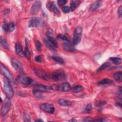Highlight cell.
<instances>
[{
    "label": "cell",
    "instance_id": "cell-1",
    "mask_svg": "<svg viewBox=\"0 0 122 122\" xmlns=\"http://www.w3.org/2000/svg\"><path fill=\"white\" fill-rule=\"evenodd\" d=\"M11 83L5 77L3 79V89L7 97L11 99L14 94L13 90L11 87Z\"/></svg>",
    "mask_w": 122,
    "mask_h": 122
},
{
    "label": "cell",
    "instance_id": "cell-2",
    "mask_svg": "<svg viewBox=\"0 0 122 122\" xmlns=\"http://www.w3.org/2000/svg\"><path fill=\"white\" fill-rule=\"evenodd\" d=\"M65 72L61 70L55 71L50 74V79L54 81H63L66 78Z\"/></svg>",
    "mask_w": 122,
    "mask_h": 122
},
{
    "label": "cell",
    "instance_id": "cell-3",
    "mask_svg": "<svg viewBox=\"0 0 122 122\" xmlns=\"http://www.w3.org/2000/svg\"><path fill=\"white\" fill-rule=\"evenodd\" d=\"M82 32V28L81 26H77L75 28L73 37V44L74 45H77L81 41Z\"/></svg>",
    "mask_w": 122,
    "mask_h": 122
},
{
    "label": "cell",
    "instance_id": "cell-4",
    "mask_svg": "<svg viewBox=\"0 0 122 122\" xmlns=\"http://www.w3.org/2000/svg\"><path fill=\"white\" fill-rule=\"evenodd\" d=\"M51 90L60 91L61 92H67L71 90V86L68 82H63L59 85H54L51 86Z\"/></svg>",
    "mask_w": 122,
    "mask_h": 122
},
{
    "label": "cell",
    "instance_id": "cell-5",
    "mask_svg": "<svg viewBox=\"0 0 122 122\" xmlns=\"http://www.w3.org/2000/svg\"><path fill=\"white\" fill-rule=\"evenodd\" d=\"M0 71L1 73L7 79H8L11 85L14 84V80L13 77V76L10 71L4 65L2 64H0Z\"/></svg>",
    "mask_w": 122,
    "mask_h": 122
},
{
    "label": "cell",
    "instance_id": "cell-6",
    "mask_svg": "<svg viewBox=\"0 0 122 122\" xmlns=\"http://www.w3.org/2000/svg\"><path fill=\"white\" fill-rule=\"evenodd\" d=\"M17 80L19 82L25 85H30L33 81V80L31 78L23 74L18 76Z\"/></svg>",
    "mask_w": 122,
    "mask_h": 122
},
{
    "label": "cell",
    "instance_id": "cell-7",
    "mask_svg": "<svg viewBox=\"0 0 122 122\" xmlns=\"http://www.w3.org/2000/svg\"><path fill=\"white\" fill-rule=\"evenodd\" d=\"M40 107L41 110L48 113L52 114L54 112L55 108L54 106L48 103H44L40 105Z\"/></svg>",
    "mask_w": 122,
    "mask_h": 122
},
{
    "label": "cell",
    "instance_id": "cell-8",
    "mask_svg": "<svg viewBox=\"0 0 122 122\" xmlns=\"http://www.w3.org/2000/svg\"><path fill=\"white\" fill-rule=\"evenodd\" d=\"M10 106L11 103L10 101V99L7 98V99L4 101L3 106L1 108L0 112L1 116H4L8 113L10 108Z\"/></svg>",
    "mask_w": 122,
    "mask_h": 122
},
{
    "label": "cell",
    "instance_id": "cell-9",
    "mask_svg": "<svg viewBox=\"0 0 122 122\" xmlns=\"http://www.w3.org/2000/svg\"><path fill=\"white\" fill-rule=\"evenodd\" d=\"M46 7L49 10L53 12L56 15H59L60 14V11L56 7L54 2L50 1H48L46 4Z\"/></svg>",
    "mask_w": 122,
    "mask_h": 122
},
{
    "label": "cell",
    "instance_id": "cell-10",
    "mask_svg": "<svg viewBox=\"0 0 122 122\" xmlns=\"http://www.w3.org/2000/svg\"><path fill=\"white\" fill-rule=\"evenodd\" d=\"M41 3L40 0L36 1L32 5L30 9V12L32 15L36 14L41 9Z\"/></svg>",
    "mask_w": 122,
    "mask_h": 122
},
{
    "label": "cell",
    "instance_id": "cell-11",
    "mask_svg": "<svg viewBox=\"0 0 122 122\" xmlns=\"http://www.w3.org/2000/svg\"><path fill=\"white\" fill-rule=\"evenodd\" d=\"M51 90V86H48L40 84L35 87L33 90V91H36L40 92H48Z\"/></svg>",
    "mask_w": 122,
    "mask_h": 122
},
{
    "label": "cell",
    "instance_id": "cell-12",
    "mask_svg": "<svg viewBox=\"0 0 122 122\" xmlns=\"http://www.w3.org/2000/svg\"><path fill=\"white\" fill-rule=\"evenodd\" d=\"M11 64L15 70L18 71H21L22 69V66L20 62L15 58L11 60Z\"/></svg>",
    "mask_w": 122,
    "mask_h": 122
},
{
    "label": "cell",
    "instance_id": "cell-13",
    "mask_svg": "<svg viewBox=\"0 0 122 122\" xmlns=\"http://www.w3.org/2000/svg\"><path fill=\"white\" fill-rule=\"evenodd\" d=\"M62 47L65 51L69 52H74L76 50L73 45L69 42L68 41H65L62 44Z\"/></svg>",
    "mask_w": 122,
    "mask_h": 122
},
{
    "label": "cell",
    "instance_id": "cell-14",
    "mask_svg": "<svg viewBox=\"0 0 122 122\" xmlns=\"http://www.w3.org/2000/svg\"><path fill=\"white\" fill-rule=\"evenodd\" d=\"M35 73L38 77L42 79L45 80H48L50 79V74H48L45 71L37 69L35 70Z\"/></svg>",
    "mask_w": 122,
    "mask_h": 122
},
{
    "label": "cell",
    "instance_id": "cell-15",
    "mask_svg": "<svg viewBox=\"0 0 122 122\" xmlns=\"http://www.w3.org/2000/svg\"><path fill=\"white\" fill-rule=\"evenodd\" d=\"M41 23L40 20L37 17H33L29 21V27H38Z\"/></svg>",
    "mask_w": 122,
    "mask_h": 122
},
{
    "label": "cell",
    "instance_id": "cell-16",
    "mask_svg": "<svg viewBox=\"0 0 122 122\" xmlns=\"http://www.w3.org/2000/svg\"><path fill=\"white\" fill-rule=\"evenodd\" d=\"M15 51H16L17 54L19 56H20L21 57H23L25 56L24 52H23V51L22 50L21 45L19 42H17L16 43L15 46Z\"/></svg>",
    "mask_w": 122,
    "mask_h": 122
},
{
    "label": "cell",
    "instance_id": "cell-17",
    "mask_svg": "<svg viewBox=\"0 0 122 122\" xmlns=\"http://www.w3.org/2000/svg\"><path fill=\"white\" fill-rule=\"evenodd\" d=\"M102 5V1H96L93 3L89 8V11L93 12L96 10H97L98 8H99Z\"/></svg>",
    "mask_w": 122,
    "mask_h": 122
},
{
    "label": "cell",
    "instance_id": "cell-18",
    "mask_svg": "<svg viewBox=\"0 0 122 122\" xmlns=\"http://www.w3.org/2000/svg\"><path fill=\"white\" fill-rule=\"evenodd\" d=\"M58 102L59 105L63 106H70L71 105L72 102L69 100H65L64 99H60Z\"/></svg>",
    "mask_w": 122,
    "mask_h": 122
},
{
    "label": "cell",
    "instance_id": "cell-19",
    "mask_svg": "<svg viewBox=\"0 0 122 122\" xmlns=\"http://www.w3.org/2000/svg\"><path fill=\"white\" fill-rule=\"evenodd\" d=\"M24 55L28 59L30 60V52L29 50V47H28V42L27 39H26L25 41V47L24 49Z\"/></svg>",
    "mask_w": 122,
    "mask_h": 122
},
{
    "label": "cell",
    "instance_id": "cell-20",
    "mask_svg": "<svg viewBox=\"0 0 122 122\" xmlns=\"http://www.w3.org/2000/svg\"><path fill=\"white\" fill-rule=\"evenodd\" d=\"M113 78L115 81L120 83L122 81V73L121 71L115 72L113 74Z\"/></svg>",
    "mask_w": 122,
    "mask_h": 122
},
{
    "label": "cell",
    "instance_id": "cell-21",
    "mask_svg": "<svg viewBox=\"0 0 122 122\" xmlns=\"http://www.w3.org/2000/svg\"><path fill=\"white\" fill-rule=\"evenodd\" d=\"M43 41L45 43V44L46 45V46L51 51H56V49L55 47L48 40V39H43Z\"/></svg>",
    "mask_w": 122,
    "mask_h": 122
},
{
    "label": "cell",
    "instance_id": "cell-22",
    "mask_svg": "<svg viewBox=\"0 0 122 122\" xmlns=\"http://www.w3.org/2000/svg\"><path fill=\"white\" fill-rule=\"evenodd\" d=\"M80 3L81 1L79 0H72L70 7L71 10L72 11L74 10Z\"/></svg>",
    "mask_w": 122,
    "mask_h": 122
},
{
    "label": "cell",
    "instance_id": "cell-23",
    "mask_svg": "<svg viewBox=\"0 0 122 122\" xmlns=\"http://www.w3.org/2000/svg\"><path fill=\"white\" fill-rule=\"evenodd\" d=\"M47 39L55 48L58 47V44L57 41L50 34L47 35Z\"/></svg>",
    "mask_w": 122,
    "mask_h": 122
},
{
    "label": "cell",
    "instance_id": "cell-24",
    "mask_svg": "<svg viewBox=\"0 0 122 122\" xmlns=\"http://www.w3.org/2000/svg\"><path fill=\"white\" fill-rule=\"evenodd\" d=\"M112 83H113V81L112 80L108 78H104L100 81L98 83L100 85H105V84H112Z\"/></svg>",
    "mask_w": 122,
    "mask_h": 122
},
{
    "label": "cell",
    "instance_id": "cell-25",
    "mask_svg": "<svg viewBox=\"0 0 122 122\" xmlns=\"http://www.w3.org/2000/svg\"><path fill=\"white\" fill-rule=\"evenodd\" d=\"M0 43L2 47H3L4 48L7 50L9 49V46L7 42V41L2 37H0Z\"/></svg>",
    "mask_w": 122,
    "mask_h": 122
},
{
    "label": "cell",
    "instance_id": "cell-26",
    "mask_svg": "<svg viewBox=\"0 0 122 122\" xmlns=\"http://www.w3.org/2000/svg\"><path fill=\"white\" fill-rule=\"evenodd\" d=\"M51 58L54 60L55 61L57 62L58 63L60 64H63L64 63V61L63 59L59 56H51Z\"/></svg>",
    "mask_w": 122,
    "mask_h": 122
},
{
    "label": "cell",
    "instance_id": "cell-27",
    "mask_svg": "<svg viewBox=\"0 0 122 122\" xmlns=\"http://www.w3.org/2000/svg\"><path fill=\"white\" fill-rule=\"evenodd\" d=\"M110 66V63L109 62H106L105 63H104L103 64H102L98 69H97V71H101L104 69H105L106 68L108 67L109 66Z\"/></svg>",
    "mask_w": 122,
    "mask_h": 122
},
{
    "label": "cell",
    "instance_id": "cell-28",
    "mask_svg": "<svg viewBox=\"0 0 122 122\" xmlns=\"http://www.w3.org/2000/svg\"><path fill=\"white\" fill-rule=\"evenodd\" d=\"M110 60L115 64H119L121 62V59L119 57H112L110 58Z\"/></svg>",
    "mask_w": 122,
    "mask_h": 122
},
{
    "label": "cell",
    "instance_id": "cell-29",
    "mask_svg": "<svg viewBox=\"0 0 122 122\" xmlns=\"http://www.w3.org/2000/svg\"><path fill=\"white\" fill-rule=\"evenodd\" d=\"M106 102L104 101H102V100H98L97 101L95 102V105L96 107H102V106H103L104 105H105L106 104Z\"/></svg>",
    "mask_w": 122,
    "mask_h": 122
},
{
    "label": "cell",
    "instance_id": "cell-30",
    "mask_svg": "<svg viewBox=\"0 0 122 122\" xmlns=\"http://www.w3.org/2000/svg\"><path fill=\"white\" fill-rule=\"evenodd\" d=\"M2 30H3V31L5 32H7L8 31H9V24L8 23V22L5 20L4 21V23L2 25Z\"/></svg>",
    "mask_w": 122,
    "mask_h": 122
},
{
    "label": "cell",
    "instance_id": "cell-31",
    "mask_svg": "<svg viewBox=\"0 0 122 122\" xmlns=\"http://www.w3.org/2000/svg\"><path fill=\"white\" fill-rule=\"evenodd\" d=\"M83 88L81 85H78L73 87V91L75 92H79L83 90Z\"/></svg>",
    "mask_w": 122,
    "mask_h": 122
},
{
    "label": "cell",
    "instance_id": "cell-32",
    "mask_svg": "<svg viewBox=\"0 0 122 122\" xmlns=\"http://www.w3.org/2000/svg\"><path fill=\"white\" fill-rule=\"evenodd\" d=\"M57 39H61L62 40H64L65 41H68V38L67 37L64 35H59L57 36Z\"/></svg>",
    "mask_w": 122,
    "mask_h": 122
},
{
    "label": "cell",
    "instance_id": "cell-33",
    "mask_svg": "<svg viewBox=\"0 0 122 122\" xmlns=\"http://www.w3.org/2000/svg\"><path fill=\"white\" fill-rule=\"evenodd\" d=\"M15 29V24L13 22H10L9 24V30L10 31L12 32Z\"/></svg>",
    "mask_w": 122,
    "mask_h": 122
},
{
    "label": "cell",
    "instance_id": "cell-34",
    "mask_svg": "<svg viewBox=\"0 0 122 122\" xmlns=\"http://www.w3.org/2000/svg\"><path fill=\"white\" fill-rule=\"evenodd\" d=\"M35 45H36V48L37 50L38 51H40L41 49V44L40 41H36Z\"/></svg>",
    "mask_w": 122,
    "mask_h": 122
},
{
    "label": "cell",
    "instance_id": "cell-35",
    "mask_svg": "<svg viewBox=\"0 0 122 122\" xmlns=\"http://www.w3.org/2000/svg\"><path fill=\"white\" fill-rule=\"evenodd\" d=\"M33 93L34 95L38 98H41L42 97V95L41 94V92H36V91H33Z\"/></svg>",
    "mask_w": 122,
    "mask_h": 122
},
{
    "label": "cell",
    "instance_id": "cell-36",
    "mask_svg": "<svg viewBox=\"0 0 122 122\" xmlns=\"http://www.w3.org/2000/svg\"><path fill=\"white\" fill-rule=\"evenodd\" d=\"M62 10L64 13H68L71 11L70 8L68 6H64L62 8Z\"/></svg>",
    "mask_w": 122,
    "mask_h": 122
},
{
    "label": "cell",
    "instance_id": "cell-37",
    "mask_svg": "<svg viewBox=\"0 0 122 122\" xmlns=\"http://www.w3.org/2000/svg\"><path fill=\"white\" fill-rule=\"evenodd\" d=\"M59 6H62L67 3V0H59L57 1Z\"/></svg>",
    "mask_w": 122,
    "mask_h": 122
},
{
    "label": "cell",
    "instance_id": "cell-38",
    "mask_svg": "<svg viewBox=\"0 0 122 122\" xmlns=\"http://www.w3.org/2000/svg\"><path fill=\"white\" fill-rule=\"evenodd\" d=\"M35 60L37 62H41V57L40 55H37L35 57Z\"/></svg>",
    "mask_w": 122,
    "mask_h": 122
},
{
    "label": "cell",
    "instance_id": "cell-39",
    "mask_svg": "<svg viewBox=\"0 0 122 122\" xmlns=\"http://www.w3.org/2000/svg\"><path fill=\"white\" fill-rule=\"evenodd\" d=\"M92 109V105L91 103H89L86 106L85 108V111L89 112Z\"/></svg>",
    "mask_w": 122,
    "mask_h": 122
},
{
    "label": "cell",
    "instance_id": "cell-40",
    "mask_svg": "<svg viewBox=\"0 0 122 122\" xmlns=\"http://www.w3.org/2000/svg\"><path fill=\"white\" fill-rule=\"evenodd\" d=\"M122 7L121 6L119 7L118 10V13L120 17L122 16Z\"/></svg>",
    "mask_w": 122,
    "mask_h": 122
},
{
    "label": "cell",
    "instance_id": "cell-41",
    "mask_svg": "<svg viewBox=\"0 0 122 122\" xmlns=\"http://www.w3.org/2000/svg\"><path fill=\"white\" fill-rule=\"evenodd\" d=\"M9 11H10V10H9V9H6V10H4V13L5 14H7V13H8L9 12Z\"/></svg>",
    "mask_w": 122,
    "mask_h": 122
},
{
    "label": "cell",
    "instance_id": "cell-42",
    "mask_svg": "<svg viewBox=\"0 0 122 122\" xmlns=\"http://www.w3.org/2000/svg\"><path fill=\"white\" fill-rule=\"evenodd\" d=\"M35 122H43V120H42L41 119H37V120H35Z\"/></svg>",
    "mask_w": 122,
    "mask_h": 122
}]
</instances>
